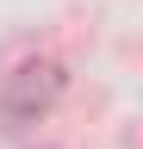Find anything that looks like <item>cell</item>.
I'll return each instance as SVG.
<instances>
[{
    "instance_id": "cell-1",
    "label": "cell",
    "mask_w": 143,
    "mask_h": 149,
    "mask_svg": "<svg viewBox=\"0 0 143 149\" xmlns=\"http://www.w3.org/2000/svg\"><path fill=\"white\" fill-rule=\"evenodd\" d=\"M62 62L56 56H25V62H13V74L0 81V118L6 124H38L50 106L62 100Z\"/></svg>"
}]
</instances>
